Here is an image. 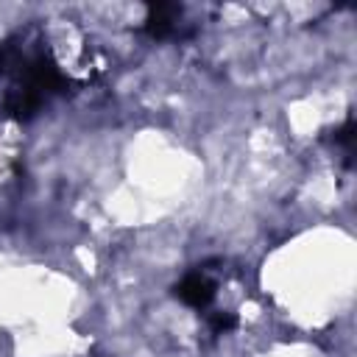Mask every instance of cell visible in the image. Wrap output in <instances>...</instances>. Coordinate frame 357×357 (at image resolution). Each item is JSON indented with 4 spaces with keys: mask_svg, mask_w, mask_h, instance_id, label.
I'll list each match as a JSON object with an SVG mask.
<instances>
[{
    "mask_svg": "<svg viewBox=\"0 0 357 357\" xmlns=\"http://www.w3.org/2000/svg\"><path fill=\"white\" fill-rule=\"evenodd\" d=\"M176 296H178L187 307L204 310V307H209V301L215 298V282L206 276V271H192V273H187V276L176 284Z\"/></svg>",
    "mask_w": 357,
    "mask_h": 357,
    "instance_id": "6da1fadb",
    "label": "cell"
},
{
    "mask_svg": "<svg viewBox=\"0 0 357 357\" xmlns=\"http://www.w3.org/2000/svg\"><path fill=\"white\" fill-rule=\"evenodd\" d=\"M178 17H181V6L178 3H153L148 6V17H145V33L153 39H167L178 33Z\"/></svg>",
    "mask_w": 357,
    "mask_h": 357,
    "instance_id": "7a4b0ae2",
    "label": "cell"
},
{
    "mask_svg": "<svg viewBox=\"0 0 357 357\" xmlns=\"http://www.w3.org/2000/svg\"><path fill=\"white\" fill-rule=\"evenodd\" d=\"M332 139H335V145H340V148H343V151L351 156V142H354V120L349 117V120H346V123H343V126L335 131V137H332Z\"/></svg>",
    "mask_w": 357,
    "mask_h": 357,
    "instance_id": "3957f363",
    "label": "cell"
},
{
    "mask_svg": "<svg viewBox=\"0 0 357 357\" xmlns=\"http://www.w3.org/2000/svg\"><path fill=\"white\" fill-rule=\"evenodd\" d=\"M209 326H212V332H215V335L231 332V329L237 326V315H231V312H215V315L209 318Z\"/></svg>",
    "mask_w": 357,
    "mask_h": 357,
    "instance_id": "277c9868",
    "label": "cell"
}]
</instances>
